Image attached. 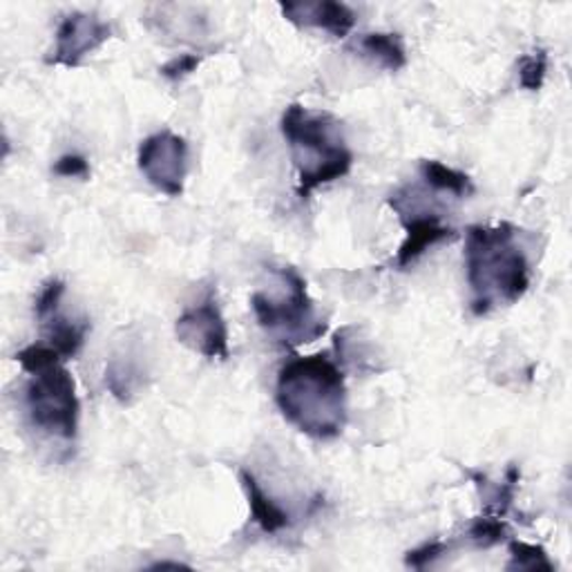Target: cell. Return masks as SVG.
Returning a JSON list of instances; mask_svg holds the SVG:
<instances>
[{
    "mask_svg": "<svg viewBox=\"0 0 572 572\" xmlns=\"http://www.w3.org/2000/svg\"><path fill=\"white\" fill-rule=\"evenodd\" d=\"M275 400L282 416L311 439H336L346 425L344 374L327 353L286 363L277 374Z\"/></svg>",
    "mask_w": 572,
    "mask_h": 572,
    "instance_id": "obj_1",
    "label": "cell"
},
{
    "mask_svg": "<svg viewBox=\"0 0 572 572\" xmlns=\"http://www.w3.org/2000/svg\"><path fill=\"white\" fill-rule=\"evenodd\" d=\"M508 222L470 227L465 233V268L472 314L487 316L498 305H515L530 289V262Z\"/></svg>",
    "mask_w": 572,
    "mask_h": 572,
    "instance_id": "obj_2",
    "label": "cell"
},
{
    "mask_svg": "<svg viewBox=\"0 0 572 572\" xmlns=\"http://www.w3.org/2000/svg\"><path fill=\"white\" fill-rule=\"evenodd\" d=\"M279 128L294 153L298 195L302 199L316 188L349 175L353 153L346 148L340 123L329 112H314L292 103L284 110Z\"/></svg>",
    "mask_w": 572,
    "mask_h": 572,
    "instance_id": "obj_3",
    "label": "cell"
},
{
    "mask_svg": "<svg viewBox=\"0 0 572 572\" xmlns=\"http://www.w3.org/2000/svg\"><path fill=\"white\" fill-rule=\"evenodd\" d=\"M275 273L282 279L279 294L255 292L251 296L260 327L286 346L318 340L327 331V322L316 314V305L307 292L305 277L292 266L277 268Z\"/></svg>",
    "mask_w": 572,
    "mask_h": 572,
    "instance_id": "obj_4",
    "label": "cell"
},
{
    "mask_svg": "<svg viewBox=\"0 0 572 572\" xmlns=\"http://www.w3.org/2000/svg\"><path fill=\"white\" fill-rule=\"evenodd\" d=\"M25 407L32 425L43 432L63 441L77 439L81 405L75 378L63 365L32 374L25 387Z\"/></svg>",
    "mask_w": 572,
    "mask_h": 572,
    "instance_id": "obj_5",
    "label": "cell"
},
{
    "mask_svg": "<svg viewBox=\"0 0 572 572\" xmlns=\"http://www.w3.org/2000/svg\"><path fill=\"white\" fill-rule=\"evenodd\" d=\"M139 170L143 173L160 193L168 197H179L184 193V182L188 175V143L184 136L162 130L141 141Z\"/></svg>",
    "mask_w": 572,
    "mask_h": 572,
    "instance_id": "obj_6",
    "label": "cell"
},
{
    "mask_svg": "<svg viewBox=\"0 0 572 572\" xmlns=\"http://www.w3.org/2000/svg\"><path fill=\"white\" fill-rule=\"evenodd\" d=\"M389 206L398 212V220L407 231V238L396 255L398 268L411 266L427 249H432L446 240H454L457 235L452 227L443 224L441 212L418 204V195L411 197V193H396L389 197Z\"/></svg>",
    "mask_w": 572,
    "mask_h": 572,
    "instance_id": "obj_7",
    "label": "cell"
},
{
    "mask_svg": "<svg viewBox=\"0 0 572 572\" xmlns=\"http://www.w3.org/2000/svg\"><path fill=\"white\" fill-rule=\"evenodd\" d=\"M175 333L184 346L208 361H229V327L212 294L177 318Z\"/></svg>",
    "mask_w": 572,
    "mask_h": 572,
    "instance_id": "obj_8",
    "label": "cell"
},
{
    "mask_svg": "<svg viewBox=\"0 0 572 572\" xmlns=\"http://www.w3.org/2000/svg\"><path fill=\"white\" fill-rule=\"evenodd\" d=\"M112 36V28L95 14L72 12L67 14L56 32V45L45 58L47 65L79 67L86 56L99 50Z\"/></svg>",
    "mask_w": 572,
    "mask_h": 572,
    "instance_id": "obj_9",
    "label": "cell"
},
{
    "mask_svg": "<svg viewBox=\"0 0 572 572\" xmlns=\"http://www.w3.org/2000/svg\"><path fill=\"white\" fill-rule=\"evenodd\" d=\"M282 16L298 28L324 30L336 38H344L353 25L355 14L349 6L336 3V0H305V3H279Z\"/></svg>",
    "mask_w": 572,
    "mask_h": 572,
    "instance_id": "obj_10",
    "label": "cell"
},
{
    "mask_svg": "<svg viewBox=\"0 0 572 572\" xmlns=\"http://www.w3.org/2000/svg\"><path fill=\"white\" fill-rule=\"evenodd\" d=\"M240 481L246 490V498H249V508H251V517L253 521L266 532V535H277L284 528H292V517L289 513H284L275 501L262 490V485L257 483V479L249 472L242 470L240 472Z\"/></svg>",
    "mask_w": 572,
    "mask_h": 572,
    "instance_id": "obj_11",
    "label": "cell"
},
{
    "mask_svg": "<svg viewBox=\"0 0 572 572\" xmlns=\"http://www.w3.org/2000/svg\"><path fill=\"white\" fill-rule=\"evenodd\" d=\"M41 322L45 327V344L56 349L63 361H69V358H75L81 351L90 331L88 320H69L61 314V309Z\"/></svg>",
    "mask_w": 572,
    "mask_h": 572,
    "instance_id": "obj_12",
    "label": "cell"
},
{
    "mask_svg": "<svg viewBox=\"0 0 572 572\" xmlns=\"http://www.w3.org/2000/svg\"><path fill=\"white\" fill-rule=\"evenodd\" d=\"M106 385L119 403H130L146 385V370L130 353L114 355L106 370Z\"/></svg>",
    "mask_w": 572,
    "mask_h": 572,
    "instance_id": "obj_13",
    "label": "cell"
},
{
    "mask_svg": "<svg viewBox=\"0 0 572 572\" xmlns=\"http://www.w3.org/2000/svg\"><path fill=\"white\" fill-rule=\"evenodd\" d=\"M358 50L363 52L365 58L374 61L378 67L387 72H398L407 65V52L398 34H387V32L365 34L361 43H358Z\"/></svg>",
    "mask_w": 572,
    "mask_h": 572,
    "instance_id": "obj_14",
    "label": "cell"
},
{
    "mask_svg": "<svg viewBox=\"0 0 572 572\" xmlns=\"http://www.w3.org/2000/svg\"><path fill=\"white\" fill-rule=\"evenodd\" d=\"M420 177L422 182L437 190V193H448V195H454L459 199L463 197H470L474 193V184L470 179V175L461 173V170H454L441 162H435V160H422L420 166Z\"/></svg>",
    "mask_w": 572,
    "mask_h": 572,
    "instance_id": "obj_15",
    "label": "cell"
},
{
    "mask_svg": "<svg viewBox=\"0 0 572 572\" xmlns=\"http://www.w3.org/2000/svg\"><path fill=\"white\" fill-rule=\"evenodd\" d=\"M508 524L504 521V517H496V515H483L476 517L470 524L468 530V539L476 546V548H492L501 541L508 539Z\"/></svg>",
    "mask_w": 572,
    "mask_h": 572,
    "instance_id": "obj_16",
    "label": "cell"
},
{
    "mask_svg": "<svg viewBox=\"0 0 572 572\" xmlns=\"http://www.w3.org/2000/svg\"><path fill=\"white\" fill-rule=\"evenodd\" d=\"M510 565L508 570H543V572H554V563L550 561L548 552L541 546L526 543V541H510Z\"/></svg>",
    "mask_w": 572,
    "mask_h": 572,
    "instance_id": "obj_17",
    "label": "cell"
},
{
    "mask_svg": "<svg viewBox=\"0 0 572 572\" xmlns=\"http://www.w3.org/2000/svg\"><path fill=\"white\" fill-rule=\"evenodd\" d=\"M548 75V52L537 50L519 58V86L528 92H539Z\"/></svg>",
    "mask_w": 572,
    "mask_h": 572,
    "instance_id": "obj_18",
    "label": "cell"
},
{
    "mask_svg": "<svg viewBox=\"0 0 572 572\" xmlns=\"http://www.w3.org/2000/svg\"><path fill=\"white\" fill-rule=\"evenodd\" d=\"M16 363L32 376L36 372H43L47 367H54V365H61L63 358L56 349H52L50 344L45 342H36V344H30L25 349H21L16 353Z\"/></svg>",
    "mask_w": 572,
    "mask_h": 572,
    "instance_id": "obj_19",
    "label": "cell"
},
{
    "mask_svg": "<svg viewBox=\"0 0 572 572\" xmlns=\"http://www.w3.org/2000/svg\"><path fill=\"white\" fill-rule=\"evenodd\" d=\"M448 550H450V543H446V541H439V539L437 541H427L420 548L407 552L405 565L414 568V570H425L427 565L437 563L443 554H448Z\"/></svg>",
    "mask_w": 572,
    "mask_h": 572,
    "instance_id": "obj_20",
    "label": "cell"
},
{
    "mask_svg": "<svg viewBox=\"0 0 572 572\" xmlns=\"http://www.w3.org/2000/svg\"><path fill=\"white\" fill-rule=\"evenodd\" d=\"M63 294H65V282L63 279H50L45 286L41 296L36 298V318L38 320H45L47 316H52L54 311L61 309V300H63Z\"/></svg>",
    "mask_w": 572,
    "mask_h": 572,
    "instance_id": "obj_21",
    "label": "cell"
},
{
    "mask_svg": "<svg viewBox=\"0 0 572 572\" xmlns=\"http://www.w3.org/2000/svg\"><path fill=\"white\" fill-rule=\"evenodd\" d=\"M199 63H201L199 54H179L160 67V75L168 81H182L188 75H193V72L199 67Z\"/></svg>",
    "mask_w": 572,
    "mask_h": 572,
    "instance_id": "obj_22",
    "label": "cell"
},
{
    "mask_svg": "<svg viewBox=\"0 0 572 572\" xmlns=\"http://www.w3.org/2000/svg\"><path fill=\"white\" fill-rule=\"evenodd\" d=\"M54 175L72 177V179H90V162L84 155H63L52 166Z\"/></svg>",
    "mask_w": 572,
    "mask_h": 572,
    "instance_id": "obj_23",
    "label": "cell"
}]
</instances>
